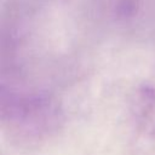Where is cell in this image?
<instances>
[{"instance_id": "obj_1", "label": "cell", "mask_w": 155, "mask_h": 155, "mask_svg": "<svg viewBox=\"0 0 155 155\" xmlns=\"http://www.w3.org/2000/svg\"><path fill=\"white\" fill-rule=\"evenodd\" d=\"M1 121L19 140H41L58 131L63 114L56 99L45 93H18L1 90Z\"/></svg>"}, {"instance_id": "obj_2", "label": "cell", "mask_w": 155, "mask_h": 155, "mask_svg": "<svg viewBox=\"0 0 155 155\" xmlns=\"http://www.w3.org/2000/svg\"><path fill=\"white\" fill-rule=\"evenodd\" d=\"M131 115L136 127L145 137L155 139V86H139L131 99Z\"/></svg>"}]
</instances>
